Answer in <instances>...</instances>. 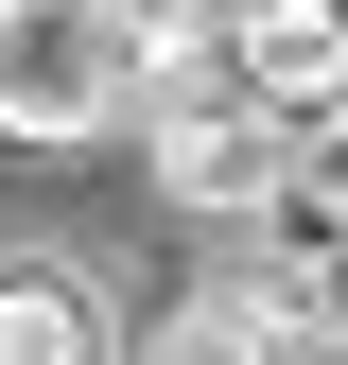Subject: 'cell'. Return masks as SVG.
<instances>
[{
    "instance_id": "6da1fadb",
    "label": "cell",
    "mask_w": 348,
    "mask_h": 365,
    "mask_svg": "<svg viewBox=\"0 0 348 365\" xmlns=\"http://www.w3.org/2000/svg\"><path fill=\"white\" fill-rule=\"evenodd\" d=\"M140 105H157V192H174V209H209V226H261V209L296 192V157H331V122H261L209 53L140 70Z\"/></svg>"
},
{
    "instance_id": "7a4b0ae2",
    "label": "cell",
    "mask_w": 348,
    "mask_h": 365,
    "mask_svg": "<svg viewBox=\"0 0 348 365\" xmlns=\"http://www.w3.org/2000/svg\"><path fill=\"white\" fill-rule=\"evenodd\" d=\"M105 122H140L122 0H0V140H105Z\"/></svg>"
},
{
    "instance_id": "3957f363",
    "label": "cell",
    "mask_w": 348,
    "mask_h": 365,
    "mask_svg": "<svg viewBox=\"0 0 348 365\" xmlns=\"http://www.w3.org/2000/svg\"><path fill=\"white\" fill-rule=\"evenodd\" d=\"M209 70H227L261 122H331L348 35H331V0H209Z\"/></svg>"
},
{
    "instance_id": "277c9868",
    "label": "cell",
    "mask_w": 348,
    "mask_h": 365,
    "mask_svg": "<svg viewBox=\"0 0 348 365\" xmlns=\"http://www.w3.org/2000/svg\"><path fill=\"white\" fill-rule=\"evenodd\" d=\"M140 365H331V313L314 296H279V279H209V296H174L157 313V348Z\"/></svg>"
},
{
    "instance_id": "5b68a950",
    "label": "cell",
    "mask_w": 348,
    "mask_h": 365,
    "mask_svg": "<svg viewBox=\"0 0 348 365\" xmlns=\"http://www.w3.org/2000/svg\"><path fill=\"white\" fill-rule=\"evenodd\" d=\"M0 365H105V296L70 261H18L0 279Z\"/></svg>"
}]
</instances>
